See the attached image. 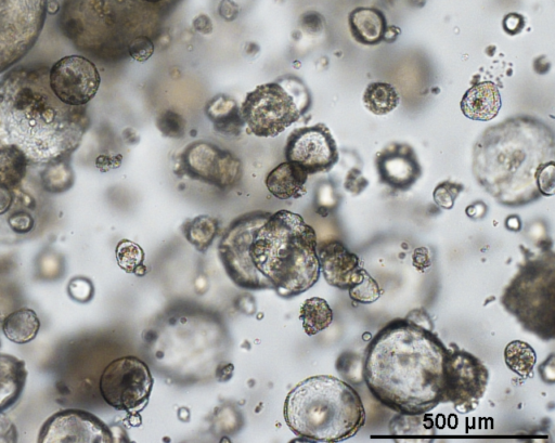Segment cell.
<instances>
[{
    "label": "cell",
    "mask_w": 555,
    "mask_h": 443,
    "mask_svg": "<svg viewBox=\"0 0 555 443\" xmlns=\"http://www.w3.org/2000/svg\"><path fill=\"white\" fill-rule=\"evenodd\" d=\"M463 191L461 183L444 181L439 183L434 190L433 197L435 203L443 209H451L459 194Z\"/></svg>",
    "instance_id": "cell-33"
},
{
    "label": "cell",
    "mask_w": 555,
    "mask_h": 443,
    "mask_svg": "<svg viewBox=\"0 0 555 443\" xmlns=\"http://www.w3.org/2000/svg\"><path fill=\"white\" fill-rule=\"evenodd\" d=\"M40 321L34 310L22 308L10 313L2 323L4 336L12 342L24 344L34 340L39 331Z\"/></svg>",
    "instance_id": "cell-23"
},
{
    "label": "cell",
    "mask_w": 555,
    "mask_h": 443,
    "mask_svg": "<svg viewBox=\"0 0 555 443\" xmlns=\"http://www.w3.org/2000/svg\"><path fill=\"white\" fill-rule=\"evenodd\" d=\"M28 159L14 145H0V184L14 188L26 175Z\"/></svg>",
    "instance_id": "cell-24"
},
{
    "label": "cell",
    "mask_w": 555,
    "mask_h": 443,
    "mask_svg": "<svg viewBox=\"0 0 555 443\" xmlns=\"http://www.w3.org/2000/svg\"><path fill=\"white\" fill-rule=\"evenodd\" d=\"M363 103L371 113L382 116L398 106L400 96L390 83L372 82L364 91Z\"/></svg>",
    "instance_id": "cell-26"
},
{
    "label": "cell",
    "mask_w": 555,
    "mask_h": 443,
    "mask_svg": "<svg viewBox=\"0 0 555 443\" xmlns=\"http://www.w3.org/2000/svg\"><path fill=\"white\" fill-rule=\"evenodd\" d=\"M465 212L472 219H482L487 213V206L482 201H476L468 206Z\"/></svg>",
    "instance_id": "cell-43"
},
{
    "label": "cell",
    "mask_w": 555,
    "mask_h": 443,
    "mask_svg": "<svg viewBox=\"0 0 555 443\" xmlns=\"http://www.w3.org/2000/svg\"><path fill=\"white\" fill-rule=\"evenodd\" d=\"M350 32L354 40L365 45L379 43L387 29L384 13L375 8H357L350 12Z\"/></svg>",
    "instance_id": "cell-21"
},
{
    "label": "cell",
    "mask_w": 555,
    "mask_h": 443,
    "mask_svg": "<svg viewBox=\"0 0 555 443\" xmlns=\"http://www.w3.org/2000/svg\"><path fill=\"white\" fill-rule=\"evenodd\" d=\"M505 226L514 232H517L521 229V221L518 216H509L505 221Z\"/></svg>",
    "instance_id": "cell-45"
},
{
    "label": "cell",
    "mask_w": 555,
    "mask_h": 443,
    "mask_svg": "<svg viewBox=\"0 0 555 443\" xmlns=\"http://www.w3.org/2000/svg\"><path fill=\"white\" fill-rule=\"evenodd\" d=\"M299 318L308 336H314L327 328L333 322V311L326 300L312 297L302 303Z\"/></svg>",
    "instance_id": "cell-25"
},
{
    "label": "cell",
    "mask_w": 555,
    "mask_h": 443,
    "mask_svg": "<svg viewBox=\"0 0 555 443\" xmlns=\"http://www.w3.org/2000/svg\"><path fill=\"white\" fill-rule=\"evenodd\" d=\"M17 440V431L14 424L0 412V442H15Z\"/></svg>",
    "instance_id": "cell-37"
},
{
    "label": "cell",
    "mask_w": 555,
    "mask_h": 443,
    "mask_svg": "<svg viewBox=\"0 0 555 443\" xmlns=\"http://www.w3.org/2000/svg\"><path fill=\"white\" fill-rule=\"evenodd\" d=\"M111 428L93 414L64 409L43 424L38 442H113Z\"/></svg>",
    "instance_id": "cell-15"
},
{
    "label": "cell",
    "mask_w": 555,
    "mask_h": 443,
    "mask_svg": "<svg viewBox=\"0 0 555 443\" xmlns=\"http://www.w3.org/2000/svg\"><path fill=\"white\" fill-rule=\"evenodd\" d=\"M504 361L512 372L517 376L527 379L532 377L537 362V354L529 343L520 340H514L505 347Z\"/></svg>",
    "instance_id": "cell-27"
},
{
    "label": "cell",
    "mask_w": 555,
    "mask_h": 443,
    "mask_svg": "<svg viewBox=\"0 0 555 443\" xmlns=\"http://www.w3.org/2000/svg\"><path fill=\"white\" fill-rule=\"evenodd\" d=\"M448 349L434 331L424 309L386 324L364 354L363 381L386 407L410 416L424 415L442 403Z\"/></svg>",
    "instance_id": "cell-2"
},
{
    "label": "cell",
    "mask_w": 555,
    "mask_h": 443,
    "mask_svg": "<svg viewBox=\"0 0 555 443\" xmlns=\"http://www.w3.org/2000/svg\"><path fill=\"white\" fill-rule=\"evenodd\" d=\"M489 370L472 353L450 350L443 366L442 403H452L455 411H474L486 393Z\"/></svg>",
    "instance_id": "cell-11"
},
{
    "label": "cell",
    "mask_w": 555,
    "mask_h": 443,
    "mask_svg": "<svg viewBox=\"0 0 555 443\" xmlns=\"http://www.w3.org/2000/svg\"><path fill=\"white\" fill-rule=\"evenodd\" d=\"M219 15L224 21H234L240 12L238 5L233 0H221L218 6Z\"/></svg>",
    "instance_id": "cell-39"
},
{
    "label": "cell",
    "mask_w": 555,
    "mask_h": 443,
    "mask_svg": "<svg viewBox=\"0 0 555 443\" xmlns=\"http://www.w3.org/2000/svg\"><path fill=\"white\" fill-rule=\"evenodd\" d=\"M144 2H147V3H157V2H160L163 0H142Z\"/></svg>",
    "instance_id": "cell-46"
},
{
    "label": "cell",
    "mask_w": 555,
    "mask_h": 443,
    "mask_svg": "<svg viewBox=\"0 0 555 443\" xmlns=\"http://www.w3.org/2000/svg\"><path fill=\"white\" fill-rule=\"evenodd\" d=\"M233 365L231 363L221 364L216 370V377L219 381H228L233 375Z\"/></svg>",
    "instance_id": "cell-44"
},
{
    "label": "cell",
    "mask_w": 555,
    "mask_h": 443,
    "mask_svg": "<svg viewBox=\"0 0 555 443\" xmlns=\"http://www.w3.org/2000/svg\"><path fill=\"white\" fill-rule=\"evenodd\" d=\"M13 196L11 188L0 184V214L5 213L11 207Z\"/></svg>",
    "instance_id": "cell-41"
},
{
    "label": "cell",
    "mask_w": 555,
    "mask_h": 443,
    "mask_svg": "<svg viewBox=\"0 0 555 443\" xmlns=\"http://www.w3.org/2000/svg\"><path fill=\"white\" fill-rule=\"evenodd\" d=\"M349 297L358 303L370 304L383 294L377 282L363 269L360 279L348 288Z\"/></svg>",
    "instance_id": "cell-29"
},
{
    "label": "cell",
    "mask_w": 555,
    "mask_h": 443,
    "mask_svg": "<svg viewBox=\"0 0 555 443\" xmlns=\"http://www.w3.org/2000/svg\"><path fill=\"white\" fill-rule=\"evenodd\" d=\"M336 368L347 380H350L354 383H361L363 381L362 356L358 355L357 353H343L336 362Z\"/></svg>",
    "instance_id": "cell-31"
},
{
    "label": "cell",
    "mask_w": 555,
    "mask_h": 443,
    "mask_svg": "<svg viewBox=\"0 0 555 443\" xmlns=\"http://www.w3.org/2000/svg\"><path fill=\"white\" fill-rule=\"evenodd\" d=\"M284 419L299 437L338 442L359 432L365 424V409L350 385L330 375H318L291 390L284 402Z\"/></svg>",
    "instance_id": "cell-5"
},
{
    "label": "cell",
    "mask_w": 555,
    "mask_h": 443,
    "mask_svg": "<svg viewBox=\"0 0 555 443\" xmlns=\"http://www.w3.org/2000/svg\"><path fill=\"white\" fill-rule=\"evenodd\" d=\"M48 66H20L0 80V145L18 147L31 164H60L80 145L90 118L86 106L60 101Z\"/></svg>",
    "instance_id": "cell-3"
},
{
    "label": "cell",
    "mask_w": 555,
    "mask_h": 443,
    "mask_svg": "<svg viewBox=\"0 0 555 443\" xmlns=\"http://www.w3.org/2000/svg\"><path fill=\"white\" fill-rule=\"evenodd\" d=\"M379 180L393 188L406 191L421 177L414 149L404 143H391L376 156Z\"/></svg>",
    "instance_id": "cell-17"
},
{
    "label": "cell",
    "mask_w": 555,
    "mask_h": 443,
    "mask_svg": "<svg viewBox=\"0 0 555 443\" xmlns=\"http://www.w3.org/2000/svg\"><path fill=\"white\" fill-rule=\"evenodd\" d=\"M502 106L501 94L493 81H481L468 89L462 97L461 110L472 120L489 121Z\"/></svg>",
    "instance_id": "cell-18"
},
{
    "label": "cell",
    "mask_w": 555,
    "mask_h": 443,
    "mask_svg": "<svg viewBox=\"0 0 555 443\" xmlns=\"http://www.w3.org/2000/svg\"><path fill=\"white\" fill-rule=\"evenodd\" d=\"M320 273L326 283L339 289L350 288L363 271L360 258L339 240H328L317 245Z\"/></svg>",
    "instance_id": "cell-16"
},
{
    "label": "cell",
    "mask_w": 555,
    "mask_h": 443,
    "mask_svg": "<svg viewBox=\"0 0 555 443\" xmlns=\"http://www.w3.org/2000/svg\"><path fill=\"white\" fill-rule=\"evenodd\" d=\"M317 234L298 213L253 211L224 232L218 255L238 287L273 289L289 298L311 288L320 277Z\"/></svg>",
    "instance_id": "cell-1"
},
{
    "label": "cell",
    "mask_w": 555,
    "mask_h": 443,
    "mask_svg": "<svg viewBox=\"0 0 555 443\" xmlns=\"http://www.w3.org/2000/svg\"><path fill=\"white\" fill-rule=\"evenodd\" d=\"M525 26L524 17L517 13H509L504 17L503 28L508 35H516Z\"/></svg>",
    "instance_id": "cell-38"
},
{
    "label": "cell",
    "mask_w": 555,
    "mask_h": 443,
    "mask_svg": "<svg viewBox=\"0 0 555 443\" xmlns=\"http://www.w3.org/2000/svg\"><path fill=\"white\" fill-rule=\"evenodd\" d=\"M48 0H0V74L20 62L37 42Z\"/></svg>",
    "instance_id": "cell-9"
},
{
    "label": "cell",
    "mask_w": 555,
    "mask_h": 443,
    "mask_svg": "<svg viewBox=\"0 0 555 443\" xmlns=\"http://www.w3.org/2000/svg\"><path fill=\"white\" fill-rule=\"evenodd\" d=\"M116 259L119 268L125 272L134 273L143 263L144 251L137 243L122 239L116 247Z\"/></svg>",
    "instance_id": "cell-30"
},
{
    "label": "cell",
    "mask_w": 555,
    "mask_h": 443,
    "mask_svg": "<svg viewBox=\"0 0 555 443\" xmlns=\"http://www.w3.org/2000/svg\"><path fill=\"white\" fill-rule=\"evenodd\" d=\"M308 173L292 161H283L266 178L268 191L279 199L299 198L306 194Z\"/></svg>",
    "instance_id": "cell-19"
},
{
    "label": "cell",
    "mask_w": 555,
    "mask_h": 443,
    "mask_svg": "<svg viewBox=\"0 0 555 443\" xmlns=\"http://www.w3.org/2000/svg\"><path fill=\"white\" fill-rule=\"evenodd\" d=\"M501 303L517 322L542 340L555 337V256L529 252L506 286Z\"/></svg>",
    "instance_id": "cell-6"
},
{
    "label": "cell",
    "mask_w": 555,
    "mask_h": 443,
    "mask_svg": "<svg viewBox=\"0 0 555 443\" xmlns=\"http://www.w3.org/2000/svg\"><path fill=\"white\" fill-rule=\"evenodd\" d=\"M156 125L165 136L180 138L184 134L185 121L179 114L172 110H166L160 114Z\"/></svg>",
    "instance_id": "cell-32"
},
{
    "label": "cell",
    "mask_w": 555,
    "mask_h": 443,
    "mask_svg": "<svg viewBox=\"0 0 555 443\" xmlns=\"http://www.w3.org/2000/svg\"><path fill=\"white\" fill-rule=\"evenodd\" d=\"M69 296L79 302H87L93 296V285L85 277H75L68 283Z\"/></svg>",
    "instance_id": "cell-36"
},
{
    "label": "cell",
    "mask_w": 555,
    "mask_h": 443,
    "mask_svg": "<svg viewBox=\"0 0 555 443\" xmlns=\"http://www.w3.org/2000/svg\"><path fill=\"white\" fill-rule=\"evenodd\" d=\"M205 112L219 133L238 134L244 125L240 107L235 100L224 94L215 96L206 105Z\"/></svg>",
    "instance_id": "cell-22"
},
{
    "label": "cell",
    "mask_w": 555,
    "mask_h": 443,
    "mask_svg": "<svg viewBox=\"0 0 555 443\" xmlns=\"http://www.w3.org/2000/svg\"><path fill=\"white\" fill-rule=\"evenodd\" d=\"M540 375L544 382L553 383L555 380V369H554V354L552 353L550 357L544 361L540 367Z\"/></svg>",
    "instance_id": "cell-40"
},
{
    "label": "cell",
    "mask_w": 555,
    "mask_h": 443,
    "mask_svg": "<svg viewBox=\"0 0 555 443\" xmlns=\"http://www.w3.org/2000/svg\"><path fill=\"white\" fill-rule=\"evenodd\" d=\"M218 232V222L209 216H198L183 225L186 240L199 252H206Z\"/></svg>",
    "instance_id": "cell-28"
},
{
    "label": "cell",
    "mask_w": 555,
    "mask_h": 443,
    "mask_svg": "<svg viewBox=\"0 0 555 443\" xmlns=\"http://www.w3.org/2000/svg\"><path fill=\"white\" fill-rule=\"evenodd\" d=\"M27 378L25 362L0 353V412L11 408L20 399Z\"/></svg>",
    "instance_id": "cell-20"
},
{
    "label": "cell",
    "mask_w": 555,
    "mask_h": 443,
    "mask_svg": "<svg viewBox=\"0 0 555 443\" xmlns=\"http://www.w3.org/2000/svg\"><path fill=\"white\" fill-rule=\"evenodd\" d=\"M308 89L300 80H286L258 86L246 94L240 107L249 133L274 138L295 123L310 107Z\"/></svg>",
    "instance_id": "cell-7"
},
{
    "label": "cell",
    "mask_w": 555,
    "mask_h": 443,
    "mask_svg": "<svg viewBox=\"0 0 555 443\" xmlns=\"http://www.w3.org/2000/svg\"><path fill=\"white\" fill-rule=\"evenodd\" d=\"M555 162L554 160L542 164L535 171V183L541 195L551 196L555 188Z\"/></svg>",
    "instance_id": "cell-34"
},
{
    "label": "cell",
    "mask_w": 555,
    "mask_h": 443,
    "mask_svg": "<svg viewBox=\"0 0 555 443\" xmlns=\"http://www.w3.org/2000/svg\"><path fill=\"white\" fill-rule=\"evenodd\" d=\"M141 0H63L59 25L73 45L96 55L103 31H112Z\"/></svg>",
    "instance_id": "cell-8"
},
{
    "label": "cell",
    "mask_w": 555,
    "mask_h": 443,
    "mask_svg": "<svg viewBox=\"0 0 555 443\" xmlns=\"http://www.w3.org/2000/svg\"><path fill=\"white\" fill-rule=\"evenodd\" d=\"M193 26L197 31L202 34H209L212 30L211 21L205 14H201L196 18H194Z\"/></svg>",
    "instance_id": "cell-42"
},
{
    "label": "cell",
    "mask_w": 555,
    "mask_h": 443,
    "mask_svg": "<svg viewBox=\"0 0 555 443\" xmlns=\"http://www.w3.org/2000/svg\"><path fill=\"white\" fill-rule=\"evenodd\" d=\"M241 161L231 152L207 141L189 144L179 155L175 172L220 188L229 187L241 178Z\"/></svg>",
    "instance_id": "cell-12"
},
{
    "label": "cell",
    "mask_w": 555,
    "mask_h": 443,
    "mask_svg": "<svg viewBox=\"0 0 555 443\" xmlns=\"http://www.w3.org/2000/svg\"><path fill=\"white\" fill-rule=\"evenodd\" d=\"M285 158L308 175L330 171L339 154L330 129L322 122L293 130L286 140Z\"/></svg>",
    "instance_id": "cell-14"
},
{
    "label": "cell",
    "mask_w": 555,
    "mask_h": 443,
    "mask_svg": "<svg viewBox=\"0 0 555 443\" xmlns=\"http://www.w3.org/2000/svg\"><path fill=\"white\" fill-rule=\"evenodd\" d=\"M130 56L138 62H145L154 52L152 40L145 36L134 38L128 45Z\"/></svg>",
    "instance_id": "cell-35"
},
{
    "label": "cell",
    "mask_w": 555,
    "mask_h": 443,
    "mask_svg": "<svg viewBox=\"0 0 555 443\" xmlns=\"http://www.w3.org/2000/svg\"><path fill=\"white\" fill-rule=\"evenodd\" d=\"M101 76L95 65L82 55H68L56 61L49 70V84L54 95L70 106H85L96 94Z\"/></svg>",
    "instance_id": "cell-13"
},
{
    "label": "cell",
    "mask_w": 555,
    "mask_h": 443,
    "mask_svg": "<svg viewBox=\"0 0 555 443\" xmlns=\"http://www.w3.org/2000/svg\"><path fill=\"white\" fill-rule=\"evenodd\" d=\"M554 155V134L545 123L515 117L483 132L474 147L473 171L500 204L518 207L541 196L535 171Z\"/></svg>",
    "instance_id": "cell-4"
},
{
    "label": "cell",
    "mask_w": 555,
    "mask_h": 443,
    "mask_svg": "<svg viewBox=\"0 0 555 443\" xmlns=\"http://www.w3.org/2000/svg\"><path fill=\"white\" fill-rule=\"evenodd\" d=\"M99 386L108 405L134 415L149 402L153 377L145 362L128 355L114 360L105 367Z\"/></svg>",
    "instance_id": "cell-10"
}]
</instances>
